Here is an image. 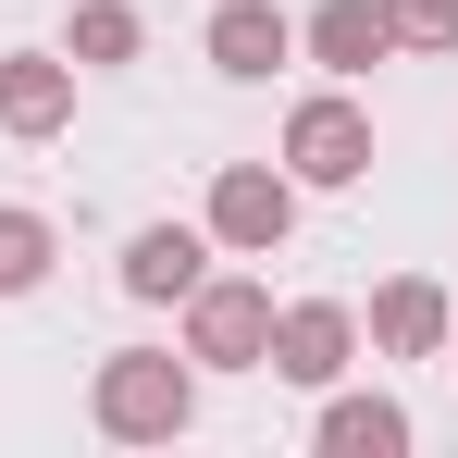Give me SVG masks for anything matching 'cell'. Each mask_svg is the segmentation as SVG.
<instances>
[{"instance_id":"cell-3","label":"cell","mask_w":458,"mask_h":458,"mask_svg":"<svg viewBox=\"0 0 458 458\" xmlns=\"http://www.w3.org/2000/svg\"><path fill=\"white\" fill-rule=\"evenodd\" d=\"M199 224H211L224 260H285V235H298V174H285V161H224Z\"/></svg>"},{"instance_id":"cell-12","label":"cell","mask_w":458,"mask_h":458,"mask_svg":"<svg viewBox=\"0 0 458 458\" xmlns=\"http://www.w3.org/2000/svg\"><path fill=\"white\" fill-rule=\"evenodd\" d=\"M63 50H75V75H112V63H137V50H149V13H137V0H75Z\"/></svg>"},{"instance_id":"cell-14","label":"cell","mask_w":458,"mask_h":458,"mask_svg":"<svg viewBox=\"0 0 458 458\" xmlns=\"http://www.w3.org/2000/svg\"><path fill=\"white\" fill-rule=\"evenodd\" d=\"M396 50H458V0H384Z\"/></svg>"},{"instance_id":"cell-11","label":"cell","mask_w":458,"mask_h":458,"mask_svg":"<svg viewBox=\"0 0 458 458\" xmlns=\"http://www.w3.org/2000/svg\"><path fill=\"white\" fill-rule=\"evenodd\" d=\"M211 260H224V248H211V224H137V235H124V298L186 310V285H199Z\"/></svg>"},{"instance_id":"cell-4","label":"cell","mask_w":458,"mask_h":458,"mask_svg":"<svg viewBox=\"0 0 458 458\" xmlns=\"http://www.w3.org/2000/svg\"><path fill=\"white\" fill-rule=\"evenodd\" d=\"M273 347V285L260 273H199L186 285V360L199 372H260Z\"/></svg>"},{"instance_id":"cell-6","label":"cell","mask_w":458,"mask_h":458,"mask_svg":"<svg viewBox=\"0 0 458 458\" xmlns=\"http://www.w3.org/2000/svg\"><path fill=\"white\" fill-rule=\"evenodd\" d=\"M75 50H0V137L13 149H50L63 124H75Z\"/></svg>"},{"instance_id":"cell-7","label":"cell","mask_w":458,"mask_h":458,"mask_svg":"<svg viewBox=\"0 0 458 458\" xmlns=\"http://www.w3.org/2000/svg\"><path fill=\"white\" fill-rule=\"evenodd\" d=\"M211 75H235V87H273L285 63H298V13H273V0H211Z\"/></svg>"},{"instance_id":"cell-10","label":"cell","mask_w":458,"mask_h":458,"mask_svg":"<svg viewBox=\"0 0 458 458\" xmlns=\"http://www.w3.org/2000/svg\"><path fill=\"white\" fill-rule=\"evenodd\" d=\"M446 322H458V298L434 285V273H396V285H372V360H446Z\"/></svg>"},{"instance_id":"cell-2","label":"cell","mask_w":458,"mask_h":458,"mask_svg":"<svg viewBox=\"0 0 458 458\" xmlns=\"http://www.w3.org/2000/svg\"><path fill=\"white\" fill-rule=\"evenodd\" d=\"M285 174H298V199H347L372 174V112L347 87H310L298 112H285Z\"/></svg>"},{"instance_id":"cell-1","label":"cell","mask_w":458,"mask_h":458,"mask_svg":"<svg viewBox=\"0 0 458 458\" xmlns=\"http://www.w3.org/2000/svg\"><path fill=\"white\" fill-rule=\"evenodd\" d=\"M87 421H99L112 446H174V434L199 421V360H186V347H112V360L87 372Z\"/></svg>"},{"instance_id":"cell-8","label":"cell","mask_w":458,"mask_h":458,"mask_svg":"<svg viewBox=\"0 0 458 458\" xmlns=\"http://www.w3.org/2000/svg\"><path fill=\"white\" fill-rule=\"evenodd\" d=\"M298 63H322L335 87H360L372 63H396V25H384V0H310V13H298Z\"/></svg>"},{"instance_id":"cell-13","label":"cell","mask_w":458,"mask_h":458,"mask_svg":"<svg viewBox=\"0 0 458 458\" xmlns=\"http://www.w3.org/2000/svg\"><path fill=\"white\" fill-rule=\"evenodd\" d=\"M50 260H63V235H50V211L0 199V298H38V285H50Z\"/></svg>"},{"instance_id":"cell-9","label":"cell","mask_w":458,"mask_h":458,"mask_svg":"<svg viewBox=\"0 0 458 458\" xmlns=\"http://www.w3.org/2000/svg\"><path fill=\"white\" fill-rule=\"evenodd\" d=\"M310 446H322V458H409V409H396L384 384H322Z\"/></svg>"},{"instance_id":"cell-15","label":"cell","mask_w":458,"mask_h":458,"mask_svg":"<svg viewBox=\"0 0 458 458\" xmlns=\"http://www.w3.org/2000/svg\"><path fill=\"white\" fill-rule=\"evenodd\" d=\"M446 372H458V322H446Z\"/></svg>"},{"instance_id":"cell-5","label":"cell","mask_w":458,"mask_h":458,"mask_svg":"<svg viewBox=\"0 0 458 458\" xmlns=\"http://www.w3.org/2000/svg\"><path fill=\"white\" fill-rule=\"evenodd\" d=\"M347 360H360V310L347 298H273V347H260L273 384L322 396V384H347Z\"/></svg>"}]
</instances>
